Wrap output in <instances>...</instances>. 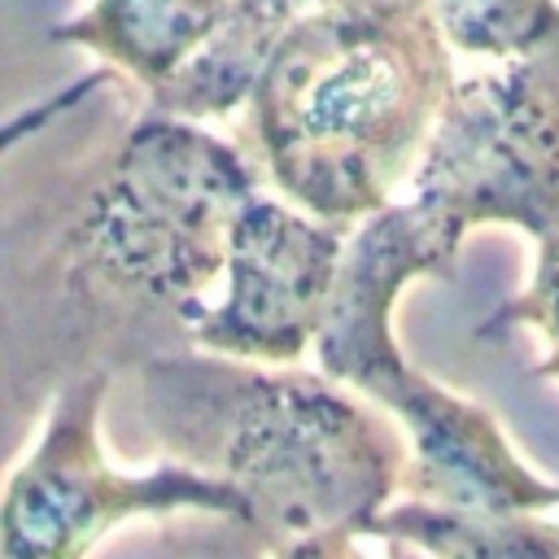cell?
<instances>
[{"mask_svg":"<svg viewBox=\"0 0 559 559\" xmlns=\"http://www.w3.org/2000/svg\"><path fill=\"white\" fill-rule=\"evenodd\" d=\"M271 559H367V555H362L354 528H319V533H306V537L271 550Z\"/></svg>","mask_w":559,"mask_h":559,"instance_id":"12","label":"cell"},{"mask_svg":"<svg viewBox=\"0 0 559 559\" xmlns=\"http://www.w3.org/2000/svg\"><path fill=\"white\" fill-rule=\"evenodd\" d=\"M485 223L533 240L559 227V31L454 83L406 192L362 218L349 249L406 288L445 280L463 236Z\"/></svg>","mask_w":559,"mask_h":559,"instance_id":"4","label":"cell"},{"mask_svg":"<svg viewBox=\"0 0 559 559\" xmlns=\"http://www.w3.org/2000/svg\"><path fill=\"white\" fill-rule=\"evenodd\" d=\"M144 428L170 463L227 480L249 533L280 550L319 528H354L406 489L411 437L328 371L179 349L135 367Z\"/></svg>","mask_w":559,"mask_h":559,"instance_id":"3","label":"cell"},{"mask_svg":"<svg viewBox=\"0 0 559 559\" xmlns=\"http://www.w3.org/2000/svg\"><path fill=\"white\" fill-rule=\"evenodd\" d=\"M454 52L511 61L559 31V0H437Z\"/></svg>","mask_w":559,"mask_h":559,"instance_id":"10","label":"cell"},{"mask_svg":"<svg viewBox=\"0 0 559 559\" xmlns=\"http://www.w3.org/2000/svg\"><path fill=\"white\" fill-rule=\"evenodd\" d=\"M323 0H231L227 17L210 35V44L157 92L144 96L148 109L175 114V118H227L236 105H245L266 52L275 39Z\"/></svg>","mask_w":559,"mask_h":559,"instance_id":"8","label":"cell"},{"mask_svg":"<svg viewBox=\"0 0 559 559\" xmlns=\"http://www.w3.org/2000/svg\"><path fill=\"white\" fill-rule=\"evenodd\" d=\"M384 550H389V559H432V555H424V550L411 546V542H384Z\"/></svg>","mask_w":559,"mask_h":559,"instance_id":"13","label":"cell"},{"mask_svg":"<svg viewBox=\"0 0 559 559\" xmlns=\"http://www.w3.org/2000/svg\"><path fill=\"white\" fill-rule=\"evenodd\" d=\"M367 537L411 542L432 559H559V520H546V511H467L406 498L389 502Z\"/></svg>","mask_w":559,"mask_h":559,"instance_id":"9","label":"cell"},{"mask_svg":"<svg viewBox=\"0 0 559 559\" xmlns=\"http://www.w3.org/2000/svg\"><path fill=\"white\" fill-rule=\"evenodd\" d=\"M454 83L437 0H323L245 96L249 157L280 197L354 227L411 183Z\"/></svg>","mask_w":559,"mask_h":559,"instance_id":"2","label":"cell"},{"mask_svg":"<svg viewBox=\"0 0 559 559\" xmlns=\"http://www.w3.org/2000/svg\"><path fill=\"white\" fill-rule=\"evenodd\" d=\"M114 371H79L52 389L44 428L13 467L0 502V559H87V550L135 515L210 511L249 528V502L183 463L118 472L100 445V406Z\"/></svg>","mask_w":559,"mask_h":559,"instance_id":"5","label":"cell"},{"mask_svg":"<svg viewBox=\"0 0 559 559\" xmlns=\"http://www.w3.org/2000/svg\"><path fill=\"white\" fill-rule=\"evenodd\" d=\"M354 227L328 223L288 197L253 192L227 236L223 297L188 310L197 349L293 367L319 345Z\"/></svg>","mask_w":559,"mask_h":559,"instance_id":"6","label":"cell"},{"mask_svg":"<svg viewBox=\"0 0 559 559\" xmlns=\"http://www.w3.org/2000/svg\"><path fill=\"white\" fill-rule=\"evenodd\" d=\"M515 328H533L546 341V358L537 362L542 380H559V227L546 231L537 240V262H533V280L507 297L489 319H480L476 336L485 341H502Z\"/></svg>","mask_w":559,"mask_h":559,"instance_id":"11","label":"cell"},{"mask_svg":"<svg viewBox=\"0 0 559 559\" xmlns=\"http://www.w3.org/2000/svg\"><path fill=\"white\" fill-rule=\"evenodd\" d=\"M227 9L231 0H92L57 22L48 39L96 52L148 96L210 44Z\"/></svg>","mask_w":559,"mask_h":559,"instance_id":"7","label":"cell"},{"mask_svg":"<svg viewBox=\"0 0 559 559\" xmlns=\"http://www.w3.org/2000/svg\"><path fill=\"white\" fill-rule=\"evenodd\" d=\"M258 162L197 118L140 109L4 214L9 380L57 389L197 349L188 310L227 266Z\"/></svg>","mask_w":559,"mask_h":559,"instance_id":"1","label":"cell"}]
</instances>
